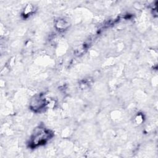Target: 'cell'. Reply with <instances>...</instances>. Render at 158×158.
<instances>
[{
	"instance_id": "1",
	"label": "cell",
	"mask_w": 158,
	"mask_h": 158,
	"mask_svg": "<svg viewBox=\"0 0 158 158\" xmlns=\"http://www.w3.org/2000/svg\"><path fill=\"white\" fill-rule=\"evenodd\" d=\"M50 135L49 131L40 128V130L34 134L32 138V144L35 146L45 143L49 139V137H50Z\"/></svg>"
}]
</instances>
